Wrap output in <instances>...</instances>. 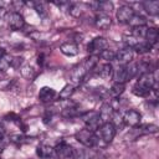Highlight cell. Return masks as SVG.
<instances>
[{"label":"cell","mask_w":159,"mask_h":159,"mask_svg":"<svg viewBox=\"0 0 159 159\" xmlns=\"http://www.w3.org/2000/svg\"><path fill=\"white\" fill-rule=\"evenodd\" d=\"M135 129H138L139 134H149V133H157L158 132V125L155 124H144V125H138L134 127Z\"/></svg>","instance_id":"cell-25"},{"label":"cell","mask_w":159,"mask_h":159,"mask_svg":"<svg viewBox=\"0 0 159 159\" xmlns=\"http://www.w3.org/2000/svg\"><path fill=\"white\" fill-rule=\"evenodd\" d=\"M6 22L9 25V27L14 31H17V30H21L24 26H25V19L24 16L17 12V11H12V12H9L6 15Z\"/></svg>","instance_id":"cell-5"},{"label":"cell","mask_w":159,"mask_h":159,"mask_svg":"<svg viewBox=\"0 0 159 159\" xmlns=\"http://www.w3.org/2000/svg\"><path fill=\"white\" fill-rule=\"evenodd\" d=\"M31 5L35 7V10H36L40 15L45 16V15L47 14V9H46V4H45V2H31Z\"/></svg>","instance_id":"cell-31"},{"label":"cell","mask_w":159,"mask_h":159,"mask_svg":"<svg viewBox=\"0 0 159 159\" xmlns=\"http://www.w3.org/2000/svg\"><path fill=\"white\" fill-rule=\"evenodd\" d=\"M75 137H76L77 142H80L82 145H84V147H87V148H93V147H102V145H104L103 143L99 142V139L97 138L96 133L92 132V130H89V129H87V128L78 130Z\"/></svg>","instance_id":"cell-2"},{"label":"cell","mask_w":159,"mask_h":159,"mask_svg":"<svg viewBox=\"0 0 159 159\" xmlns=\"http://www.w3.org/2000/svg\"><path fill=\"white\" fill-rule=\"evenodd\" d=\"M53 149H55L56 157L58 158H75V154H76V149L63 140L60 142Z\"/></svg>","instance_id":"cell-7"},{"label":"cell","mask_w":159,"mask_h":159,"mask_svg":"<svg viewBox=\"0 0 159 159\" xmlns=\"http://www.w3.org/2000/svg\"><path fill=\"white\" fill-rule=\"evenodd\" d=\"M134 57V51L130 47H124L122 50H119L116 53V60L119 62V65H128L132 62Z\"/></svg>","instance_id":"cell-10"},{"label":"cell","mask_w":159,"mask_h":159,"mask_svg":"<svg viewBox=\"0 0 159 159\" xmlns=\"http://www.w3.org/2000/svg\"><path fill=\"white\" fill-rule=\"evenodd\" d=\"M73 92H75V86L73 84H66L62 89H61V92L58 93V98L60 99H68L72 94H73Z\"/></svg>","instance_id":"cell-24"},{"label":"cell","mask_w":159,"mask_h":159,"mask_svg":"<svg viewBox=\"0 0 159 159\" xmlns=\"http://www.w3.org/2000/svg\"><path fill=\"white\" fill-rule=\"evenodd\" d=\"M158 37H159V34H158V30L155 27H148L147 29V34H145V41L148 43H150L152 46H154L157 42H158Z\"/></svg>","instance_id":"cell-19"},{"label":"cell","mask_w":159,"mask_h":159,"mask_svg":"<svg viewBox=\"0 0 159 159\" xmlns=\"http://www.w3.org/2000/svg\"><path fill=\"white\" fill-rule=\"evenodd\" d=\"M147 29H148L147 25H145V26H137V27H133V30H132V36H133L134 39L142 41V39L145 37Z\"/></svg>","instance_id":"cell-26"},{"label":"cell","mask_w":159,"mask_h":159,"mask_svg":"<svg viewBox=\"0 0 159 159\" xmlns=\"http://www.w3.org/2000/svg\"><path fill=\"white\" fill-rule=\"evenodd\" d=\"M56 97V91L51 87H42L39 92V99L42 102V103H50L55 99Z\"/></svg>","instance_id":"cell-13"},{"label":"cell","mask_w":159,"mask_h":159,"mask_svg":"<svg viewBox=\"0 0 159 159\" xmlns=\"http://www.w3.org/2000/svg\"><path fill=\"white\" fill-rule=\"evenodd\" d=\"M134 10L132 6L129 5H122L118 7L117 12H116V17L118 20V22L120 24H129L130 19L134 16Z\"/></svg>","instance_id":"cell-8"},{"label":"cell","mask_w":159,"mask_h":159,"mask_svg":"<svg viewBox=\"0 0 159 159\" xmlns=\"http://www.w3.org/2000/svg\"><path fill=\"white\" fill-rule=\"evenodd\" d=\"M36 154L37 157H40L41 159H52L56 154H55V149L47 144H40L36 148Z\"/></svg>","instance_id":"cell-14"},{"label":"cell","mask_w":159,"mask_h":159,"mask_svg":"<svg viewBox=\"0 0 159 159\" xmlns=\"http://www.w3.org/2000/svg\"><path fill=\"white\" fill-rule=\"evenodd\" d=\"M0 159H2V158H1V157H0Z\"/></svg>","instance_id":"cell-37"},{"label":"cell","mask_w":159,"mask_h":159,"mask_svg":"<svg viewBox=\"0 0 159 159\" xmlns=\"http://www.w3.org/2000/svg\"><path fill=\"white\" fill-rule=\"evenodd\" d=\"M60 50L66 56H76L78 53V46L73 42H65L60 46Z\"/></svg>","instance_id":"cell-18"},{"label":"cell","mask_w":159,"mask_h":159,"mask_svg":"<svg viewBox=\"0 0 159 159\" xmlns=\"http://www.w3.org/2000/svg\"><path fill=\"white\" fill-rule=\"evenodd\" d=\"M123 122L127 124V125H130V127H138L140 124V119H142V114L135 111V109H128L124 112L123 114Z\"/></svg>","instance_id":"cell-9"},{"label":"cell","mask_w":159,"mask_h":159,"mask_svg":"<svg viewBox=\"0 0 159 159\" xmlns=\"http://www.w3.org/2000/svg\"><path fill=\"white\" fill-rule=\"evenodd\" d=\"M142 5L149 15H158V12H159V1H144V2H142Z\"/></svg>","instance_id":"cell-20"},{"label":"cell","mask_w":159,"mask_h":159,"mask_svg":"<svg viewBox=\"0 0 159 159\" xmlns=\"http://www.w3.org/2000/svg\"><path fill=\"white\" fill-rule=\"evenodd\" d=\"M98 67V65H97ZM97 75L103 78V80H111L113 78V67L111 63H103V65H99L98 70H97Z\"/></svg>","instance_id":"cell-17"},{"label":"cell","mask_w":159,"mask_h":159,"mask_svg":"<svg viewBox=\"0 0 159 159\" xmlns=\"http://www.w3.org/2000/svg\"><path fill=\"white\" fill-rule=\"evenodd\" d=\"M89 6H92L93 10L98 11V14L106 15H109V12L113 10V4L111 1H93L89 4Z\"/></svg>","instance_id":"cell-12"},{"label":"cell","mask_w":159,"mask_h":159,"mask_svg":"<svg viewBox=\"0 0 159 159\" xmlns=\"http://www.w3.org/2000/svg\"><path fill=\"white\" fill-rule=\"evenodd\" d=\"M70 12H71V15H73V16H76V17H78L81 14H82V11H81V7H80V5H70Z\"/></svg>","instance_id":"cell-32"},{"label":"cell","mask_w":159,"mask_h":159,"mask_svg":"<svg viewBox=\"0 0 159 159\" xmlns=\"http://www.w3.org/2000/svg\"><path fill=\"white\" fill-rule=\"evenodd\" d=\"M81 118L83 119V122L86 123L87 125V129L92 130V132H96L103 123L98 116V112H87V113H83L81 114Z\"/></svg>","instance_id":"cell-4"},{"label":"cell","mask_w":159,"mask_h":159,"mask_svg":"<svg viewBox=\"0 0 159 159\" xmlns=\"http://www.w3.org/2000/svg\"><path fill=\"white\" fill-rule=\"evenodd\" d=\"M145 24H147L145 17L142 16V15H137V14H134V16H133V17L130 19V21H129V25H132L133 27H137V26H145Z\"/></svg>","instance_id":"cell-30"},{"label":"cell","mask_w":159,"mask_h":159,"mask_svg":"<svg viewBox=\"0 0 159 159\" xmlns=\"http://www.w3.org/2000/svg\"><path fill=\"white\" fill-rule=\"evenodd\" d=\"M5 53H6V51H5L4 48H0V57H1V56H4Z\"/></svg>","instance_id":"cell-36"},{"label":"cell","mask_w":159,"mask_h":159,"mask_svg":"<svg viewBox=\"0 0 159 159\" xmlns=\"http://www.w3.org/2000/svg\"><path fill=\"white\" fill-rule=\"evenodd\" d=\"M113 80L114 82H119V83H125L128 81H130L128 70H127V65H119V67L117 70H113Z\"/></svg>","instance_id":"cell-11"},{"label":"cell","mask_w":159,"mask_h":159,"mask_svg":"<svg viewBox=\"0 0 159 159\" xmlns=\"http://www.w3.org/2000/svg\"><path fill=\"white\" fill-rule=\"evenodd\" d=\"M98 65V56L97 55H91L88 58H86L83 67L86 71H92L93 68H96Z\"/></svg>","instance_id":"cell-23"},{"label":"cell","mask_w":159,"mask_h":159,"mask_svg":"<svg viewBox=\"0 0 159 159\" xmlns=\"http://www.w3.org/2000/svg\"><path fill=\"white\" fill-rule=\"evenodd\" d=\"M94 24L99 30H108L112 25V19L109 15L106 14H98L94 19Z\"/></svg>","instance_id":"cell-15"},{"label":"cell","mask_w":159,"mask_h":159,"mask_svg":"<svg viewBox=\"0 0 159 159\" xmlns=\"http://www.w3.org/2000/svg\"><path fill=\"white\" fill-rule=\"evenodd\" d=\"M62 114H63L65 117H73V116L77 114V112H76L75 108H67V109H65V112H63Z\"/></svg>","instance_id":"cell-33"},{"label":"cell","mask_w":159,"mask_h":159,"mask_svg":"<svg viewBox=\"0 0 159 159\" xmlns=\"http://www.w3.org/2000/svg\"><path fill=\"white\" fill-rule=\"evenodd\" d=\"M113 113H114V109L112 108V106L108 104V103H104V104L101 107V109H99V112H98V116H99L102 123H107V122H111V120H112Z\"/></svg>","instance_id":"cell-16"},{"label":"cell","mask_w":159,"mask_h":159,"mask_svg":"<svg viewBox=\"0 0 159 159\" xmlns=\"http://www.w3.org/2000/svg\"><path fill=\"white\" fill-rule=\"evenodd\" d=\"M107 45H108L107 40H106L104 37H102V36H98V37H94V39L88 43L87 51H88L91 55H97V56H98L103 50L107 48Z\"/></svg>","instance_id":"cell-6"},{"label":"cell","mask_w":159,"mask_h":159,"mask_svg":"<svg viewBox=\"0 0 159 159\" xmlns=\"http://www.w3.org/2000/svg\"><path fill=\"white\" fill-rule=\"evenodd\" d=\"M12 63V56L5 53L4 56L0 57V72H5Z\"/></svg>","instance_id":"cell-28"},{"label":"cell","mask_w":159,"mask_h":159,"mask_svg":"<svg viewBox=\"0 0 159 159\" xmlns=\"http://www.w3.org/2000/svg\"><path fill=\"white\" fill-rule=\"evenodd\" d=\"M98 57H101L102 60H104V61H107L108 63H111V61H114V60H116V52L112 51V50H109V48H106V50H103V51L98 55Z\"/></svg>","instance_id":"cell-29"},{"label":"cell","mask_w":159,"mask_h":159,"mask_svg":"<svg viewBox=\"0 0 159 159\" xmlns=\"http://www.w3.org/2000/svg\"><path fill=\"white\" fill-rule=\"evenodd\" d=\"M152 48H153V46H152L150 43H148L147 41H143V40L139 41V42L133 47V50H135V52H137V53H140V55L150 52Z\"/></svg>","instance_id":"cell-22"},{"label":"cell","mask_w":159,"mask_h":159,"mask_svg":"<svg viewBox=\"0 0 159 159\" xmlns=\"http://www.w3.org/2000/svg\"><path fill=\"white\" fill-rule=\"evenodd\" d=\"M86 72H87V71L84 70L83 66H78V67H76V68L72 70V72H71V78H72L76 83H80V82L83 80Z\"/></svg>","instance_id":"cell-21"},{"label":"cell","mask_w":159,"mask_h":159,"mask_svg":"<svg viewBox=\"0 0 159 159\" xmlns=\"http://www.w3.org/2000/svg\"><path fill=\"white\" fill-rule=\"evenodd\" d=\"M5 135V127H4V124L0 122V138H2Z\"/></svg>","instance_id":"cell-35"},{"label":"cell","mask_w":159,"mask_h":159,"mask_svg":"<svg viewBox=\"0 0 159 159\" xmlns=\"http://www.w3.org/2000/svg\"><path fill=\"white\" fill-rule=\"evenodd\" d=\"M94 133H96L97 138L99 139V142L103 143L104 145H107L113 140V138L116 135V127L111 122H107V123H103Z\"/></svg>","instance_id":"cell-3"},{"label":"cell","mask_w":159,"mask_h":159,"mask_svg":"<svg viewBox=\"0 0 159 159\" xmlns=\"http://www.w3.org/2000/svg\"><path fill=\"white\" fill-rule=\"evenodd\" d=\"M125 89V84L124 83H119V82H114L109 89V93L113 96V97H118L120 96Z\"/></svg>","instance_id":"cell-27"},{"label":"cell","mask_w":159,"mask_h":159,"mask_svg":"<svg viewBox=\"0 0 159 159\" xmlns=\"http://www.w3.org/2000/svg\"><path fill=\"white\" fill-rule=\"evenodd\" d=\"M155 83H157V78H155L153 72L143 73V75L139 76L137 83L134 84L133 93L137 94V96H140V97H145L152 92Z\"/></svg>","instance_id":"cell-1"},{"label":"cell","mask_w":159,"mask_h":159,"mask_svg":"<svg viewBox=\"0 0 159 159\" xmlns=\"http://www.w3.org/2000/svg\"><path fill=\"white\" fill-rule=\"evenodd\" d=\"M5 145H6V139H5V137H2V138H0V150H2L5 148Z\"/></svg>","instance_id":"cell-34"}]
</instances>
